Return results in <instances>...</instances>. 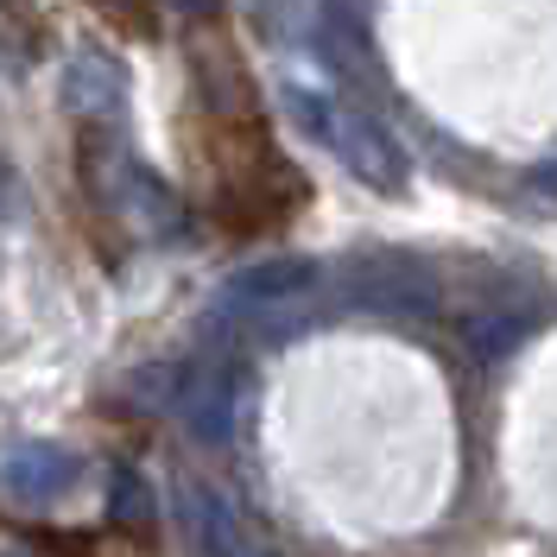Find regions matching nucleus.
Wrapping results in <instances>:
<instances>
[{"mask_svg": "<svg viewBox=\"0 0 557 557\" xmlns=\"http://www.w3.org/2000/svg\"><path fill=\"white\" fill-rule=\"evenodd\" d=\"M330 152H336L368 190H381V197H399V190L412 184V165H406L399 139L386 134L374 114H361V108H336V139H330Z\"/></svg>", "mask_w": 557, "mask_h": 557, "instance_id": "obj_2", "label": "nucleus"}, {"mask_svg": "<svg viewBox=\"0 0 557 557\" xmlns=\"http://www.w3.org/2000/svg\"><path fill=\"white\" fill-rule=\"evenodd\" d=\"M70 482H76V456L64 444H20L7 456V494H20V500H51Z\"/></svg>", "mask_w": 557, "mask_h": 557, "instance_id": "obj_4", "label": "nucleus"}, {"mask_svg": "<svg viewBox=\"0 0 557 557\" xmlns=\"http://www.w3.org/2000/svg\"><path fill=\"white\" fill-rule=\"evenodd\" d=\"M190 520H197V552L203 557H260V545L247 539L242 520L209 487H190Z\"/></svg>", "mask_w": 557, "mask_h": 557, "instance_id": "obj_7", "label": "nucleus"}, {"mask_svg": "<svg viewBox=\"0 0 557 557\" xmlns=\"http://www.w3.org/2000/svg\"><path fill=\"white\" fill-rule=\"evenodd\" d=\"M317 278L311 260H292V253H278V260H260V267H247L228 292L242 298V305H292L305 285Z\"/></svg>", "mask_w": 557, "mask_h": 557, "instance_id": "obj_6", "label": "nucleus"}, {"mask_svg": "<svg viewBox=\"0 0 557 557\" xmlns=\"http://www.w3.org/2000/svg\"><path fill=\"white\" fill-rule=\"evenodd\" d=\"M33 539L45 545V557H96V545L76 539V532H33Z\"/></svg>", "mask_w": 557, "mask_h": 557, "instance_id": "obj_11", "label": "nucleus"}, {"mask_svg": "<svg viewBox=\"0 0 557 557\" xmlns=\"http://www.w3.org/2000/svg\"><path fill=\"white\" fill-rule=\"evenodd\" d=\"M203 152H209V215H215L222 235H260V228H278L292 209H305L311 184L273 146L267 121H235V127L203 121Z\"/></svg>", "mask_w": 557, "mask_h": 557, "instance_id": "obj_1", "label": "nucleus"}, {"mask_svg": "<svg viewBox=\"0 0 557 557\" xmlns=\"http://www.w3.org/2000/svg\"><path fill=\"white\" fill-rule=\"evenodd\" d=\"M374 278V292H368V305H399V311H431V278L418 273V260L406 253H374L355 285H368Z\"/></svg>", "mask_w": 557, "mask_h": 557, "instance_id": "obj_5", "label": "nucleus"}, {"mask_svg": "<svg viewBox=\"0 0 557 557\" xmlns=\"http://www.w3.org/2000/svg\"><path fill=\"white\" fill-rule=\"evenodd\" d=\"M525 336H532V317H513V311H475L462 323V343H469V355H482V361L513 355Z\"/></svg>", "mask_w": 557, "mask_h": 557, "instance_id": "obj_10", "label": "nucleus"}, {"mask_svg": "<svg viewBox=\"0 0 557 557\" xmlns=\"http://www.w3.org/2000/svg\"><path fill=\"white\" fill-rule=\"evenodd\" d=\"M235 412H242V393H235V368L222 361H203L184 374V393H177V418L197 444H228L235 437Z\"/></svg>", "mask_w": 557, "mask_h": 557, "instance_id": "obj_3", "label": "nucleus"}, {"mask_svg": "<svg viewBox=\"0 0 557 557\" xmlns=\"http://www.w3.org/2000/svg\"><path fill=\"white\" fill-rule=\"evenodd\" d=\"M64 83H70V108H76V114L89 108V121H102V114L121 108V76H114V64H102V58H76Z\"/></svg>", "mask_w": 557, "mask_h": 557, "instance_id": "obj_9", "label": "nucleus"}, {"mask_svg": "<svg viewBox=\"0 0 557 557\" xmlns=\"http://www.w3.org/2000/svg\"><path fill=\"white\" fill-rule=\"evenodd\" d=\"M539 190H552V197H557V165H545V172H539Z\"/></svg>", "mask_w": 557, "mask_h": 557, "instance_id": "obj_12", "label": "nucleus"}, {"mask_svg": "<svg viewBox=\"0 0 557 557\" xmlns=\"http://www.w3.org/2000/svg\"><path fill=\"white\" fill-rule=\"evenodd\" d=\"M108 520H114V532L152 545V532H159V500H152V487H146L139 469H114V475H108Z\"/></svg>", "mask_w": 557, "mask_h": 557, "instance_id": "obj_8", "label": "nucleus"}]
</instances>
